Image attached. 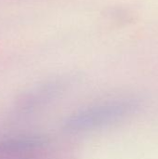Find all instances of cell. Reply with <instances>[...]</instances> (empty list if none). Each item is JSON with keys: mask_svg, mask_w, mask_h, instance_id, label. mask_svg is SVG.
Segmentation results:
<instances>
[{"mask_svg": "<svg viewBox=\"0 0 158 159\" xmlns=\"http://www.w3.org/2000/svg\"><path fill=\"white\" fill-rule=\"evenodd\" d=\"M137 105L129 100H112L82 108L67 118L64 129L69 132H86L105 128L129 116Z\"/></svg>", "mask_w": 158, "mask_h": 159, "instance_id": "cell-1", "label": "cell"}, {"mask_svg": "<svg viewBox=\"0 0 158 159\" xmlns=\"http://www.w3.org/2000/svg\"><path fill=\"white\" fill-rule=\"evenodd\" d=\"M67 85L64 79H55L46 82L27 92L19 100L17 109L20 114H27L47 105L64 91Z\"/></svg>", "mask_w": 158, "mask_h": 159, "instance_id": "cell-2", "label": "cell"}]
</instances>
